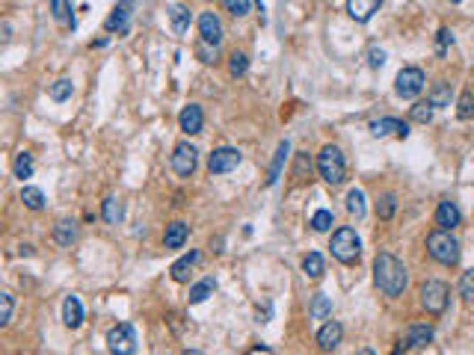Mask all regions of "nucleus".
I'll return each instance as SVG.
<instances>
[{
	"instance_id": "nucleus-1",
	"label": "nucleus",
	"mask_w": 474,
	"mask_h": 355,
	"mask_svg": "<svg viewBox=\"0 0 474 355\" xmlns=\"http://www.w3.org/2000/svg\"><path fill=\"white\" fill-rule=\"evenodd\" d=\"M374 281L385 296H400L409 284V276H406V266L400 258H395L392 252H380L374 258Z\"/></svg>"
},
{
	"instance_id": "nucleus-2",
	"label": "nucleus",
	"mask_w": 474,
	"mask_h": 355,
	"mask_svg": "<svg viewBox=\"0 0 474 355\" xmlns=\"http://www.w3.org/2000/svg\"><path fill=\"white\" fill-rule=\"evenodd\" d=\"M317 172L324 178L329 187H338V184H344L347 178V160H344V151L338 145H324L317 154Z\"/></svg>"
},
{
	"instance_id": "nucleus-3",
	"label": "nucleus",
	"mask_w": 474,
	"mask_h": 355,
	"mask_svg": "<svg viewBox=\"0 0 474 355\" xmlns=\"http://www.w3.org/2000/svg\"><path fill=\"white\" fill-rule=\"evenodd\" d=\"M427 252H430L433 261L445 264V266H456L460 264V255H463V249H460V243H456V237L451 231H433L427 237Z\"/></svg>"
},
{
	"instance_id": "nucleus-4",
	"label": "nucleus",
	"mask_w": 474,
	"mask_h": 355,
	"mask_svg": "<svg viewBox=\"0 0 474 355\" xmlns=\"http://www.w3.org/2000/svg\"><path fill=\"white\" fill-rule=\"evenodd\" d=\"M329 249H332V255L341 264H356L359 255H362V240H359V234H356L350 225H344V228H338L332 234Z\"/></svg>"
},
{
	"instance_id": "nucleus-5",
	"label": "nucleus",
	"mask_w": 474,
	"mask_h": 355,
	"mask_svg": "<svg viewBox=\"0 0 474 355\" xmlns=\"http://www.w3.org/2000/svg\"><path fill=\"white\" fill-rule=\"evenodd\" d=\"M448 302H451V291L445 281L430 278L421 284V305H424L427 314H442L448 308Z\"/></svg>"
},
{
	"instance_id": "nucleus-6",
	"label": "nucleus",
	"mask_w": 474,
	"mask_h": 355,
	"mask_svg": "<svg viewBox=\"0 0 474 355\" xmlns=\"http://www.w3.org/2000/svg\"><path fill=\"white\" fill-rule=\"evenodd\" d=\"M424 83H427V77L418 65H406V69H400V74L395 80V92L406 101H412V98H418L421 92H424Z\"/></svg>"
},
{
	"instance_id": "nucleus-7",
	"label": "nucleus",
	"mask_w": 474,
	"mask_h": 355,
	"mask_svg": "<svg viewBox=\"0 0 474 355\" xmlns=\"http://www.w3.org/2000/svg\"><path fill=\"white\" fill-rule=\"evenodd\" d=\"M107 349L110 355H133L137 352V332L131 323H118L107 332Z\"/></svg>"
},
{
	"instance_id": "nucleus-8",
	"label": "nucleus",
	"mask_w": 474,
	"mask_h": 355,
	"mask_svg": "<svg viewBox=\"0 0 474 355\" xmlns=\"http://www.w3.org/2000/svg\"><path fill=\"white\" fill-rule=\"evenodd\" d=\"M241 160H243V154L237 148H231V145L214 148V154L208 157V172L211 175H228V172H234V169L241 166Z\"/></svg>"
},
{
	"instance_id": "nucleus-9",
	"label": "nucleus",
	"mask_w": 474,
	"mask_h": 355,
	"mask_svg": "<svg viewBox=\"0 0 474 355\" xmlns=\"http://www.w3.org/2000/svg\"><path fill=\"white\" fill-rule=\"evenodd\" d=\"M196 166H199V148L190 145V142H178L175 151H172V169H175V175L190 178V175L196 172Z\"/></svg>"
},
{
	"instance_id": "nucleus-10",
	"label": "nucleus",
	"mask_w": 474,
	"mask_h": 355,
	"mask_svg": "<svg viewBox=\"0 0 474 355\" xmlns=\"http://www.w3.org/2000/svg\"><path fill=\"white\" fill-rule=\"evenodd\" d=\"M199 36H202V45L219 47V42H223V21H219L214 12H202L199 15Z\"/></svg>"
},
{
	"instance_id": "nucleus-11",
	"label": "nucleus",
	"mask_w": 474,
	"mask_h": 355,
	"mask_svg": "<svg viewBox=\"0 0 474 355\" xmlns=\"http://www.w3.org/2000/svg\"><path fill=\"white\" fill-rule=\"evenodd\" d=\"M131 15H133V4H116L113 12L107 15L104 27H107L110 33H118V36H128V30H131Z\"/></svg>"
},
{
	"instance_id": "nucleus-12",
	"label": "nucleus",
	"mask_w": 474,
	"mask_h": 355,
	"mask_svg": "<svg viewBox=\"0 0 474 355\" xmlns=\"http://www.w3.org/2000/svg\"><path fill=\"white\" fill-rule=\"evenodd\" d=\"M460 208L453 205L451 198H442L439 201V208H436V225H439V231H453L456 225H460Z\"/></svg>"
},
{
	"instance_id": "nucleus-13",
	"label": "nucleus",
	"mask_w": 474,
	"mask_h": 355,
	"mask_svg": "<svg viewBox=\"0 0 474 355\" xmlns=\"http://www.w3.org/2000/svg\"><path fill=\"white\" fill-rule=\"evenodd\" d=\"M341 337H344V326L329 320V323H324L317 332V346L324 352H332V349H338V344H341Z\"/></svg>"
},
{
	"instance_id": "nucleus-14",
	"label": "nucleus",
	"mask_w": 474,
	"mask_h": 355,
	"mask_svg": "<svg viewBox=\"0 0 474 355\" xmlns=\"http://www.w3.org/2000/svg\"><path fill=\"white\" fill-rule=\"evenodd\" d=\"M178 125H181V130L184 133H202V125H205V113H202V107L199 104H187L181 110V115H178Z\"/></svg>"
},
{
	"instance_id": "nucleus-15",
	"label": "nucleus",
	"mask_w": 474,
	"mask_h": 355,
	"mask_svg": "<svg viewBox=\"0 0 474 355\" xmlns=\"http://www.w3.org/2000/svg\"><path fill=\"white\" fill-rule=\"evenodd\" d=\"M370 133L374 137H388V133H397L400 140L409 137V125L400 122V118H377V122H370Z\"/></svg>"
},
{
	"instance_id": "nucleus-16",
	"label": "nucleus",
	"mask_w": 474,
	"mask_h": 355,
	"mask_svg": "<svg viewBox=\"0 0 474 355\" xmlns=\"http://www.w3.org/2000/svg\"><path fill=\"white\" fill-rule=\"evenodd\" d=\"M380 6H382V0H347L350 18H353V21H359V24L370 21V15L380 12Z\"/></svg>"
},
{
	"instance_id": "nucleus-17",
	"label": "nucleus",
	"mask_w": 474,
	"mask_h": 355,
	"mask_svg": "<svg viewBox=\"0 0 474 355\" xmlns=\"http://www.w3.org/2000/svg\"><path fill=\"white\" fill-rule=\"evenodd\" d=\"M199 261H202V255H199V252H187V255H181V258H178L172 266H169V276H172V281L184 284V281L190 278V269H193Z\"/></svg>"
},
{
	"instance_id": "nucleus-18",
	"label": "nucleus",
	"mask_w": 474,
	"mask_h": 355,
	"mask_svg": "<svg viewBox=\"0 0 474 355\" xmlns=\"http://www.w3.org/2000/svg\"><path fill=\"white\" fill-rule=\"evenodd\" d=\"M287 154H291V142L287 140H282L279 142V148H276V154H273V163H270V172H267V187H276V181L282 178V169H285V160H287Z\"/></svg>"
},
{
	"instance_id": "nucleus-19",
	"label": "nucleus",
	"mask_w": 474,
	"mask_h": 355,
	"mask_svg": "<svg viewBox=\"0 0 474 355\" xmlns=\"http://www.w3.org/2000/svg\"><path fill=\"white\" fill-rule=\"evenodd\" d=\"M187 237H190V225L178 219V222H169V225H166L163 246H166V249H181L184 243H187Z\"/></svg>"
},
{
	"instance_id": "nucleus-20",
	"label": "nucleus",
	"mask_w": 474,
	"mask_h": 355,
	"mask_svg": "<svg viewBox=\"0 0 474 355\" xmlns=\"http://www.w3.org/2000/svg\"><path fill=\"white\" fill-rule=\"evenodd\" d=\"M62 323L69 329H80L83 326V305L77 296H65L62 302Z\"/></svg>"
},
{
	"instance_id": "nucleus-21",
	"label": "nucleus",
	"mask_w": 474,
	"mask_h": 355,
	"mask_svg": "<svg viewBox=\"0 0 474 355\" xmlns=\"http://www.w3.org/2000/svg\"><path fill=\"white\" fill-rule=\"evenodd\" d=\"M433 341V326L427 323H412L406 329V346H427Z\"/></svg>"
},
{
	"instance_id": "nucleus-22",
	"label": "nucleus",
	"mask_w": 474,
	"mask_h": 355,
	"mask_svg": "<svg viewBox=\"0 0 474 355\" xmlns=\"http://www.w3.org/2000/svg\"><path fill=\"white\" fill-rule=\"evenodd\" d=\"M101 216H104V222L107 225H118L125 219V205H122V198H116V196H107L104 198V208H101Z\"/></svg>"
},
{
	"instance_id": "nucleus-23",
	"label": "nucleus",
	"mask_w": 474,
	"mask_h": 355,
	"mask_svg": "<svg viewBox=\"0 0 474 355\" xmlns=\"http://www.w3.org/2000/svg\"><path fill=\"white\" fill-rule=\"evenodd\" d=\"M54 240L60 246H72L77 240V222L75 219H57V225H54Z\"/></svg>"
},
{
	"instance_id": "nucleus-24",
	"label": "nucleus",
	"mask_w": 474,
	"mask_h": 355,
	"mask_svg": "<svg viewBox=\"0 0 474 355\" xmlns=\"http://www.w3.org/2000/svg\"><path fill=\"white\" fill-rule=\"evenodd\" d=\"M169 21H172L175 36H184V33L190 30V9L181 6V4H172L169 6Z\"/></svg>"
},
{
	"instance_id": "nucleus-25",
	"label": "nucleus",
	"mask_w": 474,
	"mask_h": 355,
	"mask_svg": "<svg viewBox=\"0 0 474 355\" xmlns=\"http://www.w3.org/2000/svg\"><path fill=\"white\" fill-rule=\"evenodd\" d=\"M214 291H216V281L214 278H202V281H196L193 287H190V305H202L208 296H214Z\"/></svg>"
},
{
	"instance_id": "nucleus-26",
	"label": "nucleus",
	"mask_w": 474,
	"mask_h": 355,
	"mask_svg": "<svg viewBox=\"0 0 474 355\" xmlns=\"http://www.w3.org/2000/svg\"><path fill=\"white\" fill-rule=\"evenodd\" d=\"M329 314H332V299L326 293H314L312 305H309V317L312 320H326Z\"/></svg>"
},
{
	"instance_id": "nucleus-27",
	"label": "nucleus",
	"mask_w": 474,
	"mask_h": 355,
	"mask_svg": "<svg viewBox=\"0 0 474 355\" xmlns=\"http://www.w3.org/2000/svg\"><path fill=\"white\" fill-rule=\"evenodd\" d=\"M324 255H320V252H309L306 258H302V273H306L312 281H317L320 276H324Z\"/></svg>"
},
{
	"instance_id": "nucleus-28",
	"label": "nucleus",
	"mask_w": 474,
	"mask_h": 355,
	"mask_svg": "<svg viewBox=\"0 0 474 355\" xmlns=\"http://www.w3.org/2000/svg\"><path fill=\"white\" fill-rule=\"evenodd\" d=\"M347 210H350V216H356V219H365L368 205H365V193H362L359 187H353V190L347 193Z\"/></svg>"
},
{
	"instance_id": "nucleus-29",
	"label": "nucleus",
	"mask_w": 474,
	"mask_h": 355,
	"mask_svg": "<svg viewBox=\"0 0 474 355\" xmlns=\"http://www.w3.org/2000/svg\"><path fill=\"white\" fill-rule=\"evenodd\" d=\"M72 92H75V83H72L69 77H60L57 83H50V89H48L50 101H57V104H62V101H69V98H72Z\"/></svg>"
},
{
	"instance_id": "nucleus-30",
	"label": "nucleus",
	"mask_w": 474,
	"mask_h": 355,
	"mask_svg": "<svg viewBox=\"0 0 474 355\" xmlns=\"http://www.w3.org/2000/svg\"><path fill=\"white\" fill-rule=\"evenodd\" d=\"M12 172H15V178H21V181L33 175V154H30V151H21V154H15Z\"/></svg>"
},
{
	"instance_id": "nucleus-31",
	"label": "nucleus",
	"mask_w": 474,
	"mask_h": 355,
	"mask_svg": "<svg viewBox=\"0 0 474 355\" xmlns=\"http://www.w3.org/2000/svg\"><path fill=\"white\" fill-rule=\"evenodd\" d=\"M430 104L433 107H451V83H436V86H433V92H430Z\"/></svg>"
},
{
	"instance_id": "nucleus-32",
	"label": "nucleus",
	"mask_w": 474,
	"mask_h": 355,
	"mask_svg": "<svg viewBox=\"0 0 474 355\" xmlns=\"http://www.w3.org/2000/svg\"><path fill=\"white\" fill-rule=\"evenodd\" d=\"M21 201H24V208H30V210H42L45 208V193L39 187H24L21 190Z\"/></svg>"
},
{
	"instance_id": "nucleus-33",
	"label": "nucleus",
	"mask_w": 474,
	"mask_h": 355,
	"mask_svg": "<svg viewBox=\"0 0 474 355\" xmlns=\"http://www.w3.org/2000/svg\"><path fill=\"white\" fill-rule=\"evenodd\" d=\"M48 9H50V15H54V21H69L72 27H75V18H72V4H65V0H50L48 4Z\"/></svg>"
},
{
	"instance_id": "nucleus-34",
	"label": "nucleus",
	"mask_w": 474,
	"mask_h": 355,
	"mask_svg": "<svg viewBox=\"0 0 474 355\" xmlns=\"http://www.w3.org/2000/svg\"><path fill=\"white\" fill-rule=\"evenodd\" d=\"M314 231H329L332 225H335V213L332 210H326V208H320V210H314L312 213V222H309Z\"/></svg>"
},
{
	"instance_id": "nucleus-35",
	"label": "nucleus",
	"mask_w": 474,
	"mask_h": 355,
	"mask_svg": "<svg viewBox=\"0 0 474 355\" xmlns=\"http://www.w3.org/2000/svg\"><path fill=\"white\" fill-rule=\"evenodd\" d=\"M433 104L430 101H418V104L409 110V115H412V122H418V125H427V122H433Z\"/></svg>"
},
{
	"instance_id": "nucleus-36",
	"label": "nucleus",
	"mask_w": 474,
	"mask_h": 355,
	"mask_svg": "<svg viewBox=\"0 0 474 355\" xmlns=\"http://www.w3.org/2000/svg\"><path fill=\"white\" fill-rule=\"evenodd\" d=\"M246 69H249V57L241 54V50H234V54L228 57V74H231V77H243Z\"/></svg>"
},
{
	"instance_id": "nucleus-37",
	"label": "nucleus",
	"mask_w": 474,
	"mask_h": 355,
	"mask_svg": "<svg viewBox=\"0 0 474 355\" xmlns=\"http://www.w3.org/2000/svg\"><path fill=\"white\" fill-rule=\"evenodd\" d=\"M395 210H397V196H395V193H385V196L377 201V213H380V219H392Z\"/></svg>"
},
{
	"instance_id": "nucleus-38",
	"label": "nucleus",
	"mask_w": 474,
	"mask_h": 355,
	"mask_svg": "<svg viewBox=\"0 0 474 355\" xmlns=\"http://www.w3.org/2000/svg\"><path fill=\"white\" fill-rule=\"evenodd\" d=\"M456 118H463V122L474 118V95H471V92H463V95H460V104H456Z\"/></svg>"
},
{
	"instance_id": "nucleus-39",
	"label": "nucleus",
	"mask_w": 474,
	"mask_h": 355,
	"mask_svg": "<svg viewBox=\"0 0 474 355\" xmlns=\"http://www.w3.org/2000/svg\"><path fill=\"white\" fill-rule=\"evenodd\" d=\"M460 296L465 302H474V266L468 273H463V278H460Z\"/></svg>"
},
{
	"instance_id": "nucleus-40",
	"label": "nucleus",
	"mask_w": 474,
	"mask_h": 355,
	"mask_svg": "<svg viewBox=\"0 0 474 355\" xmlns=\"http://www.w3.org/2000/svg\"><path fill=\"white\" fill-rule=\"evenodd\" d=\"M451 45H453V33L448 27H442V30H439V36H436V54L445 57L448 50H451Z\"/></svg>"
},
{
	"instance_id": "nucleus-41",
	"label": "nucleus",
	"mask_w": 474,
	"mask_h": 355,
	"mask_svg": "<svg viewBox=\"0 0 474 355\" xmlns=\"http://www.w3.org/2000/svg\"><path fill=\"white\" fill-rule=\"evenodd\" d=\"M12 308H15V302H12V293H0V326H6L9 320H12Z\"/></svg>"
},
{
	"instance_id": "nucleus-42",
	"label": "nucleus",
	"mask_w": 474,
	"mask_h": 355,
	"mask_svg": "<svg viewBox=\"0 0 474 355\" xmlns=\"http://www.w3.org/2000/svg\"><path fill=\"white\" fill-rule=\"evenodd\" d=\"M252 6H255L252 0H226V9L234 15V18H243V15H246Z\"/></svg>"
},
{
	"instance_id": "nucleus-43",
	"label": "nucleus",
	"mask_w": 474,
	"mask_h": 355,
	"mask_svg": "<svg viewBox=\"0 0 474 355\" xmlns=\"http://www.w3.org/2000/svg\"><path fill=\"white\" fill-rule=\"evenodd\" d=\"M368 65H370V69H382V65H385V50L370 47L368 50Z\"/></svg>"
},
{
	"instance_id": "nucleus-44",
	"label": "nucleus",
	"mask_w": 474,
	"mask_h": 355,
	"mask_svg": "<svg viewBox=\"0 0 474 355\" xmlns=\"http://www.w3.org/2000/svg\"><path fill=\"white\" fill-rule=\"evenodd\" d=\"M196 54H199V60H202V62H214V60H216V54H219V47H211V45H202V42H199Z\"/></svg>"
},
{
	"instance_id": "nucleus-45",
	"label": "nucleus",
	"mask_w": 474,
	"mask_h": 355,
	"mask_svg": "<svg viewBox=\"0 0 474 355\" xmlns=\"http://www.w3.org/2000/svg\"><path fill=\"white\" fill-rule=\"evenodd\" d=\"M181 355H205V352H202V349H184Z\"/></svg>"
},
{
	"instance_id": "nucleus-46",
	"label": "nucleus",
	"mask_w": 474,
	"mask_h": 355,
	"mask_svg": "<svg viewBox=\"0 0 474 355\" xmlns=\"http://www.w3.org/2000/svg\"><path fill=\"white\" fill-rule=\"evenodd\" d=\"M356 355H377V352H374V349H368V346H365V349H359V352H356Z\"/></svg>"
}]
</instances>
